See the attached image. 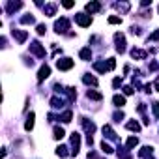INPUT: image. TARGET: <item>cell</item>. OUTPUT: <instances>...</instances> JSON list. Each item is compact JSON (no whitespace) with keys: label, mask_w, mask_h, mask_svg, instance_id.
<instances>
[{"label":"cell","mask_w":159,"mask_h":159,"mask_svg":"<svg viewBox=\"0 0 159 159\" xmlns=\"http://www.w3.org/2000/svg\"><path fill=\"white\" fill-rule=\"evenodd\" d=\"M75 21H77L79 26H83V28H86V26L92 25V17L86 15V13H79V15H75Z\"/></svg>","instance_id":"6da1fadb"},{"label":"cell","mask_w":159,"mask_h":159,"mask_svg":"<svg viewBox=\"0 0 159 159\" xmlns=\"http://www.w3.org/2000/svg\"><path fill=\"white\" fill-rule=\"evenodd\" d=\"M54 30H56L58 34H64L66 30H69V21H67L66 17H62V19H58V21L54 23Z\"/></svg>","instance_id":"7a4b0ae2"},{"label":"cell","mask_w":159,"mask_h":159,"mask_svg":"<svg viewBox=\"0 0 159 159\" xmlns=\"http://www.w3.org/2000/svg\"><path fill=\"white\" fill-rule=\"evenodd\" d=\"M30 52H34L38 58H45V49L41 47L39 41H32V43H30Z\"/></svg>","instance_id":"3957f363"},{"label":"cell","mask_w":159,"mask_h":159,"mask_svg":"<svg viewBox=\"0 0 159 159\" xmlns=\"http://www.w3.org/2000/svg\"><path fill=\"white\" fill-rule=\"evenodd\" d=\"M56 67L60 71H67L73 67V60L71 58H60V60H56Z\"/></svg>","instance_id":"277c9868"},{"label":"cell","mask_w":159,"mask_h":159,"mask_svg":"<svg viewBox=\"0 0 159 159\" xmlns=\"http://www.w3.org/2000/svg\"><path fill=\"white\" fill-rule=\"evenodd\" d=\"M71 146H73L71 153L77 155L79 153V148H81V135H79V133H71Z\"/></svg>","instance_id":"5b68a950"},{"label":"cell","mask_w":159,"mask_h":159,"mask_svg":"<svg viewBox=\"0 0 159 159\" xmlns=\"http://www.w3.org/2000/svg\"><path fill=\"white\" fill-rule=\"evenodd\" d=\"M114 39H116V51H118L120 54L125 52V39H124V34L116 32V34H114Z\"/></svg>","instance_id":"8992f818"},{"label":"cell","mask_w":159,"mask_h":159,"mask_svg":"<svg viewBox=\"0 0 159 159\" xmlns=\"http://www.w3.org/2000/svg\"><path fill=\"white\" fill-rule=\"evenodd\" d=\"M49 75H51V67L49 66H41L39 71H38V83H43Z\"/></svg>","instance_id":"52a82bcc"},{"label":"cell","mask_w":159,"mask_h":159,"mask_svg":"<svg viewBox=\"0 0 159 159\" xmlns=\"http://www.w3.org/2000/svg\"><path fill=\"white\" fill-rule=\"evenodd\" d=\"M11 34H13V38H15V39H17L19 43H25V41H26V38H28L26 30H13Z\"/></svg>","instance_id":"ba28073f"},{"label":"cell","mask_w":159,"mask_h":159,"mask_svg":"<svg viewBox=\"0 0 159 159\" xmlns=\"http://www.w3.org/2000/svg\"><path fill=\"white\" fill-rule=\"evenodd\" d=\"M81 122H83V125H84V129H86V135H92V133L96 131V124H94V122H88L86 118H81Z\"/></svg>","instance_id":"9c48e42d"},{"label":"cell","mask_w":159,"mask_h":159,"mask_svg":"<svg viewBox=\"0 0 159 159\" xmlns=\"http://www.w3.org/2000/svg\"><path fill=\"white\" fill-rule=\"evenodd\" d=\"M101 10V4L99 2H88L86 4V11L88 13H96V11H99Z\"/></svg>","instance_id":"30bf717a"},{"label":"cell","mask_w":159,"mask_h":159,"mask_svg":"<svg viewBox=\"0 0 159 159\" xmlns=\"http://www.w3.org/2000/svg\"><path fill=\"white\" fill-rule=\"evenodd\" d=\"M34 118H36L34 112H30V114L26 116V122H25V129H26V131H32V127H34Z\"/></svg>","instance_id":"8fae6325"},{"label":"cell","mask_w":159,"mask_h":159,"mask_svg":"<svg viewBox=\"0 0 159 159\" xmlns=\"http://www.w3.org/2000/svg\"><path fill=\"white\" fill-rule=\"evenodd\" d=\"M131 56L137 58V60H142V58H146V51H142V49H133V51H131Z\"/></svg>","instance_id":"7c38bea8"},{"label":"cell","mask_w":159,"mask_h":159,"mask_svg":"<svg viewBox=\"0 0 159 159\" xmlns=\"http://www.w3.org/2000/svg\"><path fill=\"white\" fill-rule=\"evenodd\" d=\"M83 83H84V84L98 86V79H96V77H92V75H84V77H83Z\"/></svg>","instance_id":"4fadbf2b"},{"label":"cell","mask_w":159,"mask_h":159,"mask_svg":"<svg viewBox=\"0 0 159 159\" xmlns=\"http://www.w3.org/2000/svg\"><path fill=\"white\" fill-rule=\"evenodd\" d=\"M86 96H88V99H96V101H101V99H103V96H101L99 92H96V90H88Z\"/></svg>","instance_id":"5bb4252c"},{"label":"cell","mask_w":159,"mask_h":159,"mask_svg":"<svg viewBox=\"0 0 159 159\" xmlns=\"http://www.w3.org/2000/svg\"><path fill=\"white\" fill-rule=\"evenodd\" d=\"M79 56H81L83 60H90V58H92V51H90L88 47H84V49H81V52H79Z\"/></svg>","instance_id":"9a60e30c"},{"label":"cell","mask_w":159,"mask_h":159,"mask_svg":"<svg viewBox=\"0 0 159 159\" xmlns=\"http://www.w3.org/2000/svg\"><path fill=\"white\" fill-rule=\"evenodd\" d=\"M112 103H114L116 107H124V105H125V98H124V96H118V94H116V96L112 98Z\"/></svg>","instance_id":"2e32d148"},{"label":"cell","mask_w":159,"mask_h":159,"mask_svg":"<svg viewBox=\"0 0 159 159\" xmlns=\"http://www.w3.org/2000/svg\"><path fill=\"white\" fill-rule=\"evenodd\" d=\"M51 107H52V109H62V107H64V99L52 98V99H51Z\"/></svg>","instance_id":"e0dca14e"},{"label":"cell","mask_w":159,"mask_h":159,"mask_svg":"<svg viewBox=\"0 0 159 159\" xmlns=\"http://www.w3.org/2000/svg\"><path fill=\"white\" fill-rule=\"evenodd\" d=\"M137 144H139V139H137V137H129L127 142H125V148H127V150H133Z\"/></svg>","instance_id":"ac0fdd59"},{"label":"cell","mask_w":159,"mask_h":159,"mask_svg":"<svg viewBox=\"0 0 159 159\" xmlns=\"http://www.w3.org/2000/svg\"><path fill=\"white\" fill-rule=\"evenodd\" d=\"M23 8V2H8V11H15V10H21Z\"/></svg>","instance_id":"d6986e66"},{"label":"cell","mask_w":159,"mask_h":159,"mask_svg":"<svg viewBox=\"0 0 159 159\" xmlns=\"http://www.w3.org/2000/svg\"><path fill=\"white\" fill-rule=\"evenodd\" d=\"M71 118H73V112H71V111H64V114L60 116V120H62L64 124H69V122H71Z\"/></svg>","instance_id":"ffe728a7"},{"label":"cell","mask_w":159,"mask_h":159,"mask_svg":"<svg viewBox=\"0 0 159 159\" xmlns=\"http://www.w3.org/2000/svg\"><path fill=\"white\" fill-rule=\"evenodd\" d=\"M103 135H107L109 139H116V133L112 131V127H111V125H103Z\"/></svg>","instance_id":"44dd1931"},{"label":"cell","mask_w":159,"mask_h":159,"mask_svg":"<svg viewBox=\"0 0 159 159\" xmlns=\"http://www.w3.org/2000/svg\"><path fill=\"white\" fill-rule=\"evenodd\" d=\"M45 13H47L49 17H52V15L56 13V4H47V6H45Z\"/></svg>","instance_id":"7402d4cb"},{"label":"cell","mask_w":159,"mask_h":159,"mask_svg":"<svg viewBox=\"0 0 159 159\" xmlns=\"http://www.w3.org/2000/svg\"><path fill=\"white\" fill-rule=\"evenodd\" d=\"M94 69L99 71V73H105V71H107V64H105V62H96V64H94Z\"/></svg>","instance_id":"603a6c76"},{"label":"cell","mask_w":159,"mask_h":159,"mask_svg":"<svg viewBox=\"0 0 159 159\" xmlns=\"http://www.w3.org/2000/svg\"><path fill=\"white\" fill-rule=\"evenodd\" d=\"M64 137H66V131H64L62 127H54V139H56V140H62Z\"/></svg>","instance_id":"cb8c5ba5"},{"label":"cell","mask_w":159,"mask_h":159,"mask_svg":"<svg viewBox=\"0 0 159 159\" xmlns=\"http://www.w3.org/2000/svg\"><path fill=\"white\" fill-rule=\"evenodd\" d=\"M129 131H140V124L139 122H127V125H125Z\"/></svg>","instance_id":"d4e9b609"},{"label":"cell","mask_w":159,"mask_h":159,"mask_svg":"<svg viewBox=\"0 0 159 159\" xmlns=\"http://www.w3.org/2000/svg\"><path fill=\"white\" fill-rule=\"evenodd\" d=\"M21 23H23V25H34L36 19H34V15H25V17L21 19Z\"/></svg>","instance_id":"484cf974"},{"label":"cell","mask_w":159,"mask_h":159,"mask_svg":"<svg viewBox=\"0 0 159 159\" xmlns=\"http://www.w3.org/2000/svg\"><path fill=\"white\" fill-rule=\"evenodd\" d=\"M101 152H103V153H112V146L103 140V142H101Z\"/></svg>","instance_id":"4316f807"},{"label":"cell","mask_w":159,"mask_h":159,"mask_svg":"<svg viewBox=\"0 0 159 159\" xmlns=\"http://www.w3.org/2000/svg\"><path fill=\"white\" fill-rule=\"evenodd\" d=\"M152 150H153V148H152V146H144V148H142V150H140V152H139V155H140V157H146V155H148V153H150V155H152Z\"/></svg>","instance_id":"83f0119b"},{"label":"cell","mask_w":159,"mask_h":159,"mask_svg":"<svg viewBox=\"0 0 159 159\" xmlns=\"http://www.w3.org/2000/svg\"><path fill=\"white\" fill-rule=\"evenodd\" d=\"M56 155L66 157V155H67V148H66V146H58V148H56Z\"/></svg>","instance_id":"f1b7e54d"},{"label":"cell","mask_w":159,"mask_h":159,"mask_svg":"<svg viewBox=\"0 0 159 159\" xmlns=\"http://www.w3.org/2000/svg\"><path fill=\"white\" fill-rule=\"evenodd\" d=\"M114 67H116V60L114 58H109L107 60V71H112Z\"/></svg>","instance_id":"f546056e"},{"label":"cell","mask_w":159,"mask_h":159,"mask_svg":"<svg viewBox=\"0 0 159 159\" xmlns=\"http://www.w3.org/2000/svg\"><path fill=\"white\" fill-rule=\"evenodd\" d=\"M152 111H153V116L159 118V101H155V103L152 105Z\"/></svg>","instance_id":"4dcf8cb0"},{"label":"cell","mask_w":159,"mask_h":159,"mask_svg":"<svg viewBox=\"0 0 159 159\" xmlns=\"http://www.w3.org/2000/svg\"><path fill=\"white\" fill-rule=\"evenodd\" d=\"M114 8L120 10V11H127L129 10V4H114Z\"/></svg>","instance_id":"1f68e13d"},{"label":"cell","mask_w":159,"mask_h":159,"mask_svg":"<svg viewBox=\"0 0 159 159\" xmlns=\"http://www.w3.org/2000/svg\"><path fill=\"white\" fill-rule=\"evenodd\" d=\"M109 23H111V25H120V23H122V17H114V15H112V17H109Z\"/></svg>","instance_id":"d6a6232c"},{"label":"cell","mask_w":159,"mask_h":159,"mask_svg":"<svg viewBox=\"0 0 159 159\" xmlns=\"http://www.w3.org/2000/svg\"><path fill=\"white\" fill-rule=\"evenodd\" d=\"M45 30H47V26H45V25H38V34H39V36H43V34H45Z\"/></svg>","instance_id":"836d02e7"},{"label":"cell","mask_w":159,"mask_h":159,"mask_svg":"<svg viewBox=\"0 0 159 159\" xmlns=\"http://www.w3.org/2000/svg\"><path fill=\"white\" fill-rule=\"evenodd\" d=\"M150 41H159V30H155V32L150 36Z\"/></svg>","instance_id":"e575fe53"},{"label":"cell","mask_w":159,"mask_h":159,"mask_svg":"<svg viewBox=\"0 0 159 159\" xmlns=\"http://www.w3.org/2000/svg\"><path fill=\"white\" fill-rule=\"evenodd\" d=\"M120 84H122V79H120V77H116L114 81H112V86H114V88H118Z\"/></svg>","instance_id":"d590c367"},{"label":"cell","mask_w":159,"mask_h":159,"mask_svg":"<svg viewBox=\"0 0 159 159\" xmlns=\"http://www.w3.org/2000/svg\"><path fill=\"white\" fill-rule=\"evenodd\" d=\"M124 94H125V96H131V94H133V88H131V86H124Z\"/></svg>","instance_id":"8d00e7d4"},{"label":"cell","mask_w":159,"mask_h":159,"mask_svg":"<svg viewBox=\"0 0 159 159\" xmlns=\"http://www.w3.org/2000/svg\"><path fill=\"white\" fill-rule=\"evenodd\" d=\"M62 6H64V8H67V10H69V8H73V6H75V2H71V0H67V2H64V4H62Z\"/></svg>","instance_id":"74e56055"},{"label":"cell","mask_w":159,"mask_h":159,"mask_svg":"<svg viewBox=\"0 0 159 159\" xmlns=\"http://www.w3.org/2000/svg\"><path fill=\"white\" fill-rule=\"evenodd\" d=\"M150 71H157V62H150Z\"/></svg>","instance_id":"f35d334b"},{"label":"cell","mask_w":159,"mask_h":159,"mask_svg":"<svg viewBox=\"0 0 159 159\" xmlns=\"http://www.w3.org/2000/svg\"><path fill=\"white\" fill-rule=\"evenodd\" d=\"M122 118H124V112H116V114H114V120H118V122H120Z\"/></svg>","instance_id":"ab89813d"},{"label":"cell","mask_w":159,"mask_h":159,"mask_svg":"<svg viewBox=\"0 0 159 159\" xmlns=\"http://www.w3.org/2000/svg\"><path fill=\"white\" fill-rule=\"evenodd\" d=\"M144 92L150 94V92H152V84H144Z\"/></svg>","instance_id":"60d3db41"},{"label":"cell","mask_w":159,"mask_h":159,"mask_svg":"<svg viewBox=\"0 0 159 159\" xmlns=\"http://www.w3.org/2000/svg\"><path fill=\"white\" fill-rule=\"evenodd\" d=\"M153 86H155V90L159 92V79H157V81H155V84H153Z\"/></svg>","instance_id":"b9f144b4"},{"label":"cell","mask_w":159,"mask_h":159,"mask_svg":"<svg viewBox=\"0 0 159 159\" xmlns=\"http://www.w3.org/2000/svg\"><path fill=\"white\" fill-rule=\"evenodd\" d=\"M120 159H131V157H129V155H124V157H120Z\"/></svg>","instance_id":"7bdbcfd3"},{"label":"cell","mask_w":159,"mask_h":159,"mask_svg":"<svg viewBox=\"0 0 159 159\" xmlns=\"http://www.w3.org/2000/svg\"><path fill=\"white\" fill-rule=\"evenodd\" d=\"M150 159H152V157H150Z\"/></svg>","instance_id":"ee69618b"}]
</instances>
